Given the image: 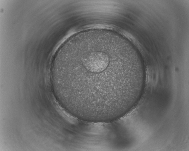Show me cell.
I'll use <instances>...</instances> for the list:
<instances>
[{"label":"cell","instance_id":"1","mask_svg":"<svg viewBox=\"0 0 189 151\" xmlns=\"http://www.w3.org/2000/svg\"><path fill=\"white\" fill-rule=\"evenodd\" d=\"M142 73L129 58L108 56L56 64L52 82L70 101L93 111L112 109L132 95Z\"/></svg>","mask_w":189,"mask_h":151}]
</instances>
